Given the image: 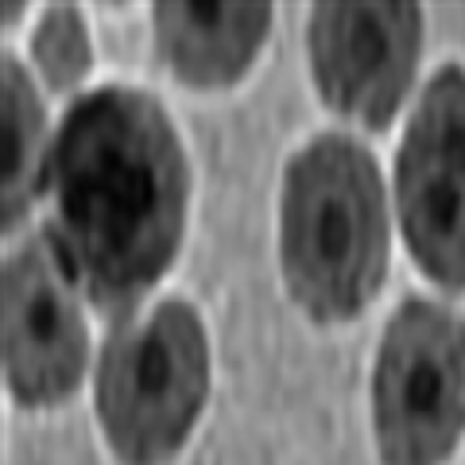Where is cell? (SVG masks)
Wrapping results in <instances>:
<instances>
[{
  "instance_id": "obj_5",
  "label": "cell",
  "mask_w": 465,
  "mask_h": 465,
  "mask_svg": "<svg viewBox=\"0 0 465 465\" xmlns=\"http://www.w3.org/2000/svg\"><path fill=\"white\" fill-rule=\"evenodd\" d=\"M396 198L407 249L439 287H465V70L430 78L407 124Z\"/></svg>"
},
{
  "instance_id": "obj_1",
  "label": "cell",
  "mask_w": 465,
  "mask_h": 465,
  "mask_svg": "<svg viewBox=\"0 0 465 465\" xmlns=\"http://www.w3.org/2000/svg\"><path fill=\"white\" fill-rule=\"evenodd\" d=\"M58 244L101 314H124L179 252L186 155L159 101L140 90L85 94L51 152Z\"/></svg>"
},
{
  "instance_id": "obj_10",
  "label": "cell",
  "mask_w": 465,
  "mask_h": 465,
  "mask_svg": "<svg viewBox=\"0 0 465 465\" xmlns=\"http://www.w3.org/2000/svg\"><path fill=\"white\" fill-rule=\"evenodd\" d=\"M32 58L54 90H70L74 82L85 78V70H90V35H85V24L70 5H54L43 16L32 39Z\"/></svg>"
},
{
  "instance_id": "obj_4",
  "label": "cell",
  "mask_w": 465,
  "mask_h": 465,
  "mask_svg": "<svg viewBox=\"0 0 465 465\" xmlns=\"http://www.w3.org/2000/svg\"><path fill=\"white\" fill-rule=\"evenodd\" d=\"M384 465H442L465 430V322L430 299H407L384 330L372 381Z\"/></svg>"
},
{
  "instance_id": "obj_7",
  "label": "cell",
  "mask_w": 465,
  "mask_h": 465,
  "mask_svg": "<svg viewBox=\"0 0 465 465\" xmlns=\"http://www.w3.org/2000/svg\"><path fill=\"white\" fill-rule=\"evenodd\" d=\"M415 5H314L311 66L318 94L369 128L396 116L419 58Z\"/></svg>"
},
{
  "instance_id": "obj_2",
  "label": "cell",
  "mask_w": 465,
  "mask_h": 465,
  "mask_svg": "<svg viewBox=\"0 0 465 465\" xmlns=\"http://www.w3.org/2000/svg\"><path fill=\"white\" fill-rule=\"evenodd\" d=\"M283 275L318 322H345L384 280L388 213L372 155L349 136H318L283 174Z\"/></svg>"
},
{
  "instance_id": "obj_6",
  "label": "cell",
  "mask_w": 465,
  "mask_h": 465,
  "mask_svg": "<svg viewBox=\"0 0 465 465\" xmlns=\"http://www.w3.org/2000/svg\"><path fill=\"white\" fill-rule=\"evenodd\" d=\"M74 268L58 237H32L5 260V381L24 407H51L78 388L85 326Z\"/></svg>"
},
{
  "instance_id": "obj_3",
  "label": "cell",
  "mask_w": 465,
  "mask_h": 465,
  "mask_svg": "<svg viewBox=\"0 0 465 465\" xmlns=\"http://www.w3.org/2000/svg\"><path fill=\"white\" fill-rule=\"evenodd\" d=\"M210 353L194 307L167 299L105 341L97 415L124 465H163L186 442L206 403Z\"/></svg>"
},
{
  "instance_id": "obj_9",
  "label": "cell",
  "mask_w": 465,
  "mask_h": 465,
  "mask_svg": "<svg viewBox=\"0 0 465 465\" xmlns=\"http://www.w3.org/2000/svg\"><path fill=\"white\" fill-rule=\"evenodd\" d=\"M0 105H5V229H12L32 210L43 186V109L32 78L5 58L0 78Z\"/></svg>"
},
{
  "instance_id": "obj_8",
  "label": "cell",
  "mask_w": 465,
  "mask_h": 465,
  "mask_svg": "<svg viewBox=\"0 0 465 465\" xmlns=\"http://www.w3.org/2000/svg\"><path fill=\"white\" fill-rule=\"evenodd\" d=\"M268 27V5H155L159 54L186 85L237 82Z\"/></svg>"
}]
</instances>
